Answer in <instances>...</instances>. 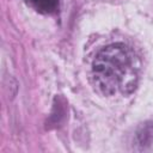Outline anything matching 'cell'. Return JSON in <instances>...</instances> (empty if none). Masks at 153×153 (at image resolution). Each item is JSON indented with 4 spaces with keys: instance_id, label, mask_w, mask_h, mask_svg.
I'll return each instance as SVG.
<instances>
[{
    "instance_id": "3957f363",
    "label": "cell",
    "mask_w": 153,
    "mask_h": 153,
    "mask_svg": "<svg viewBox=\"0 0 153 153\" xmlns=\"http://www.w3.org/2000/svg\"><path fill=\"white\" fill-rule=\"evenodd\" d=\"M30 5L42 14L55 13L59 8V0H29Z\"/></svg>"
},
{
    "instance_id": "6da1fadb",
    "label": "cell",
    "mask_w": 153,
    "mask_h": 153,
    "mask_svg": "<svg viewBox=\"0 0 153 153\" xmlns=\"http://www.w3.org/2000/svg\"><path fill=\"white\" fill-rule=\"evenodd\" d=\"M141 62L135 50L123 42L102 47L91 65V79L104 96H128L140 79Z\"/></svg>"
},
{
    "instance_id": "7a4b0ae2",
    "label": "cell",
    "mask_w": 153,
    "mask_h": 153,
    "mask_svg": "<svg viewBox=\"0 0 153 153\" xmlns=\"http://www.w3.org/2000/svg\"><path fill=\"white\" fill-rule=\"evenodd\" d=\"M136 143L142 148L153 146V122H147L139 128L136 131Z\"/></svg>"
}]
</instances>
